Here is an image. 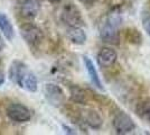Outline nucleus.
Segmentation results:
<instances>
[{"mask_svg":"<svg viewBox=\"0 0 150 135\" xmlns=\"http://www.w3.org/2000/svg\"><path fill=\"white\" fill-rule=\"evenodd\" d=\"M122 24V15L118 10L108 14L103 24H101L99 36L102 42L108 44H118L120 39L119 28Z\"/></svg>","mask_w":150,"mask_h":135,"instance_id":"1","label":"nucleus"},{"mask_svg":"<svg viewBox=\"0 0 150 135\" xmlns=\"http://www.w3.org/2000/svg\"><path fill=\"white\" fill-rule=\"evenodd\" d=\"M61 19L65 25H67L69 27H73V26L82 27L85 23L83 16H82L81 10L72 1L66 2L63 6L62 11H61Z\"/></svg>","mask_w":150,"mask_h":135,"instance_id":"2","label":"nucleus"},{"mask_svg":"<svg viewBox=\"0 0 150 135\" xmlns=\"http://www.w3.org/2000/svg\"><path fill=\"white\" fill-rule=\"evenodd\" d=\"M20 35L27 44L33 49H37L44 41V33L38 26L26 23L20 26Z\"/></svg>","mask_w":150,"mask_h":135,"instance_id":"3","label":"nucleus"},{"mask_svg":"<svg viewBox=\"0 0 150 135\" xmlns=\"http://www.w3.org/2000/svg\"><path fill=\"white\" fill-rule=\"evenodd\" d=\"M113 129L118 134H129L136 129V124L131 118V116L123 110H119L115 113L112 119Z\"/></svg>","mask_w":150,"mask_h":135,"instance_id":"4","label":"nucleus"},{"mask_svg":"<svg viewBox=\"0 0 150 135\" xmlns=\"http://www.w3.org/2000/svg\"><path fill=\"white\" fill-rule=\"evenodd\" d=\"M6 114L9 119L16 123H26L31 119V111L30 109L19 103L10 104L6 109Z\"/></svg>","mask_w":150,"mask_h":135,"instance_id":"5","label":"nucleus"},{"mask_svg":"<svg viewBox=\"0 0 150 135\" xmlns=\"http://www.w3.org/2000/svg\"><path fill=\"white\" fill-rule=\"evenodd\" d=\"M44 95L50 105L54 107H61L65 104V94L56 84H46L44 87Z\"/></svg>","mask_w":150,"mask_h":135,"instance_id":"6","label":"nucleus"},{"mask_svg":"<svg viewBox=\"0 0 150 135\" xmlns=\"http://www.w3.org/2000/svg\"><path fill=\"white\" fill-rule=\"evenodd\" d=\"M40 10L39 0H21L19 6V13L21 17L26 19H33L38 15Z\"/></svg>","mask_w":150,"mask_h":135,"instance_id":"7","label":"nucleus"},{"mask_svg":"<svg viewBox=\"0 0 150 135\" xmlns=\"http://www.w3.org/2000/svg\"><path fill=\"white\" fill-rule=\"evenodd\" d=\"M117 59L118 53L111 47H102L96 55V61L101 68H111L117 62Z\"/></svg>","mask_w":150,"mask_h":135,"instance_id":"8","label":"nucleus"},{"mask_svg":"<svg viewBox=\"0 0 150 135\" xmlns=\"http://www.w3.org/2000/svg\"><path fill=\"white\" fill-rule=\"evenodd\" d=\"M81 119L83 123H85L88 126L93 129H100L103 125V119L101 115L93 109H86L82 111Z\"/></svg>","mask_w":150,"mask_h":135,"instance_id":"9","label":"nucleus"},{"mask_svg":"<svg viewBox=\"0 0 150 135\" xmlns=\"http://www.w3.org/2000/svg\"><path fill=\"white\" fill-rule=\"evenodd\" d=\"M69 95H71V100L75 104H80V105H88L91 96L88 90L83 89L80 86L72 84L69 87Z\"/></svg>","mask_w":150,"mask_h":135,"instance_id":"10","label":"nucleus"},{"mask_svg":"<svg viewBox=\"0 0 150 135\" xmlns=\"http://www.w3.org/2000/svg\"><path fill=\"white\" fill-rule=\"evenodd\" d=\"M27 70H28V68H27V65L24 62L15 60V61H13V63H11L10 68H9V72H8L9 79L15 84L18 86L20 80H21V78H23V76L25 74V72Z\"/></svg>","mask_w":150,"mask_h":135,"instance_id":"11","label":"nucleus"},{"mask_svg":"<svg viewBox=\"0 0 150 135\" xmlns=\"http://www.w3.org/2000/svg\"><path fill=\"white\" fill-rule=\"evenodd\" d=\"M66 37L75 45H84L86 43V39H88L85 31L79 26L69 27L66 29Z\"/></svg>","mask_w":150,"mask_h":135,"instance_id":"12","label":"nucleus"},{"mask_svg":"<svg viewBox=\"0 0 150 135\" xmlns=\"http://www.w3.org/2000/svg\"><path fill=\"white\" fill-rule=\"evenodd\" d=\"M83 60H84V65H85V68H86L88 77L91 79V82H92L93 86H95L98 89L104 91V87H103V84L101 82V79H100V77H99V73H98V71H96V68H95V65H94L93 61L88 58V56H86V55L83 58Z\"/></svg>","mask_w":150,"mask_h":135,"instance_id":"13","label":"nucleus"},{"mask_svg":"<svg viewBox=\"0 0 150 135\" xmlns=\"http://www.w3.org/2000/svg\"><path fill=\"white\" fill-rule=\"evenodd\" d=\"M18 86L20 88L29 91V92H36L38 89L37 77L35 76L34 72L27 70L25 72V74L23 76V78H21V80H20Z\"/></svg>","mask_w":150,"mask_h":135,"instance_id":"14","label":"nucleus"},{"mask_svg":"<svg viewBox=\"0 0 150 135\" xmlns=\"http://www.w3.org/2000/svg\"><path fill=\"white\" fill-rule=\"evenodd\" d=\"M0 31L8 41H13L15 37V29L13 24L7 17V15L2 13H0Z\"/></svg>","mask_w":150,"mask_h":135,"instance_id":"15","label":"nucleus"},{"mask_svg":"<svg viewBox=\"0 0 150 135\" xmlns=\"http://www.w3.org/2000/svg\"><path fill=\"white\" fill-rule=\"evenodd\" d=\"M136 114L142 121L150 124V98L139 101L136 106Z\"/></svg>","mask_w":150,"mask_h":135,"instance_id":"16","label":"nucleus"},{"mask_svg":"<svg viewBox=\"0 0 150 135\" xmlns=\"http://www.w3.org/2000/svg\"><path fill=\"white\" fill-rule=\"evenodd\" d=\"M125 39L128 43L134 45H139L142 41V35L136 28H128L125 32Z\"/></svg>","mask_w":150,"mask_h":135,"instance_id":"17","label":"nucleus"},{"mask_svg":"<svg viewBox=\"0 0 150 135\" xmlns=\"http://www.w3.org/2000/svg\"><path fill=\"white\" fill-rule=\"evenodd\" d=\"M141 25L144 27V32L150 36V11H142L141 13Z\"/></svg>","mask_w":150,"mask_h":135,"instance_id":"18","label":"nucleus"},{"mask_svg":"<svg viewBox=\"0 0 150 135\" xmlns=\"http://www.w3.org/2000/svg\"><path fill=\"white\" fill-rule=\"evenodd\" d=\"M79 1L83 5H85V6H92L96 0H79Z\"/></svg>","mask_w":150,"mask_h":135,"instance_id":"19","label":"nucleus"},{"mask_svg":"<svg viewBox=\"0 0 150 135\" xmlns=\"http://www.w3.org/2000/svg\"><path fill=\"white\" fill-rule=\"evenodd\" d=\"M63 129L65 131V133H67V134H75L74 129H72L71 127H69V126H66V125H62Z\"/></svg>","mask_w":150,"mask_h":135,"instance_id":"20","label":"nucleus"},{"mask_svg":"<svg viewBox=\"0 0 150 135\" xmlns=\"http://www.w3.org/2000/svg\"><path fill=\"white\" fill-rule=\"evenodd\" d=\"M5 46H6V44H5V41H4V39H2V36L0 35V52L5 49Z\"/></svg>","mask_w":150,"mask_h":135,"instance_id":"21","label":"nucleus"},{"mask_svg":"<svg viewBox=\"0 0 150 135\" xmlns=\"http://www.w3.org/2000/svg\"><path fill=\"white\" fill-rule=\"evenodd\" d=\"M4 84H5V77L4 74H0V86H2Z\"/></svg>","mask_w":150,"mask_h":135,"instance_id":"22","label":"nucleus"},{"mask_svg":"<svg viewBox=\"0 0 150 135\" xmlns=\"http://www.w3.org/2000/svg\"><path fill=\"white\" fill-rule=\"evenodd\" d=\"M47 1H50L52 4H57V2H59V1H62V0H47Z\"/></svg>","mask_w":150,"mask_h":135,"instance_id":"23","label":"nucleus"}]
</instances>
